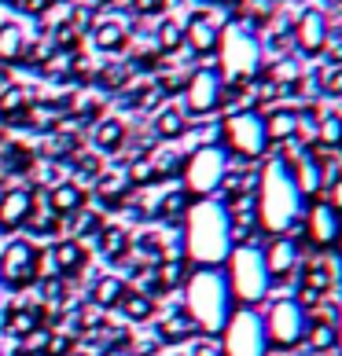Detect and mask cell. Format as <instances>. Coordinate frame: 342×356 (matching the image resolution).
I'll return each mask as SVG.
<instances>
[{
    "mask_svg": "<svg viewBox=\"0 0 342 356\" xmlns=\"http://www.w3.org/2000/svg\"><path fill=\"white\" fill-rule=\"evenodd\" d=\"M37 323H41V309H11L4 316V331L8 334H19V338L33 334Z\"/></svg>",
    "mask_w": 342,
    "mask_h": 356,
    "instance_id": "4316f807",
    "label": "cell"
},
{
    "mask_svg": "<svg viewBox=\"0 0 342 356\" xmlns=\"http://www.w3.org/2000/svg\"><path fill=\"white\" fill-rule=\"evenodd\" d=\"M295 188H298V195H320V180H324V173H320V165L313 162V158L302 151V158H298V165H295Z\"/></svg>",
    "mask_w": 342,
    "mask_h": 356,
    "instance_id": "7402d4cb",
    "label": "cell"
},
{
    "mask_svg": "<svg viewBox=\"0 0 342 356\" xmlns=\"http://www.w3.org/2000/svg\"><path fill=\"white\" fill-rule=\"evenodd\" d=\"M48 257H52V265H56V272H67V275H74L77 268L85 265V254H81V246H77L74 239H63V243H56Z\"/></svg>",
    "mask_w": 342,
    "mask_h": 356,
    "instance_id": "cb8c5ba5",
    "label": "cell"
},
{
    "mask_svg": "<svg viewBox=\"0 0 342 356\" xmlns=\"http://www.w3.org/2000/svg\"><path fill=\"white\" fill-rule=\"evenodd\" d=\"M15 4H19V8L26 11V15H45L52 0H15Z\"/></svg>",
    "mask_w": 342,
    "mask_h": 356,
    "instance_id": "60d3db41",
    "label": "cell"
},
{
    "mask_svg": "<svg viewBox=\"0 0 342 356\" xmlns=\"http://www.w3.org/2000/svg\"><path fill=\"white\" fill-rule=\"evenodd\" d=\"M228 173V154L214 147V143H203L199 151H192V158L184 162V191L188 195H210L214 188H221V180Z\"/></svg>",
    "mask_w": 342,
    "mask_h": 356,
    "instance_id": "277c9868",
    "label": "cell"
},
{
    "mask_svg": "<svg viewBox=\"0 0 342 356\" xmlns=\"http://www.w3.org/2000/svg\"><path fill=\"white\" fill-rule=\"evenodd\" d=\"M122 298H125V283L118 280V275H103V280L92 286V301H96L100 309H111V305H118Z\"/></svg>",
    "mask_w": 342,
    "mask_h": 356,
    "instance_id": "83f0119b",
    "label": "cell"
},
{
    "mask_svg": "<svg viewBox=\"0 0 342 356\" xmlns=\"http://www.w3.org/2000/svg\"><path fill=\"white\" fill-rule=\"evenodd\" d=\"M192 331H195V323H192V316L184 312V309H177V312H166L162 320H159V334H162L166 341H177V338L192 334Z\"/></svg>",
    "mask_w": 342,
    "mask_h": 356,
    "instance_id": "f1b7e54d",
    "label": "cell"
},
{
    "mask_svg": "<svg viewBox=\"0 0 342 356\" xmlns=\"http://www.w3.org/2000/svg\"><path fill=\"white\" fill-rule=\"evenodd\" d=\"M92 136H96L100 151H118V147H122V140H125V125L118 122V118H103Z\"/></svg>",
    "mask_w": 342,
    "mask_h": 356,
    "instance_id": "f546056e",
    "label": "cell"
},
{
    "mask_svg": "<svg viewBox=\"0 0 342 356\" xmlns=\"http://www.w3.org/2000/svg\"><path fill=\"white\" fill-rule=\"evenodd\" d=\"M309 239L317 246H332L342 239V217L339 209H332L327 202H317L309 209Z\"/></svg>",
    "mask_w": 342,
    "mask_h": 356,
    "instance_id": "4fadbf2b",
    "label": "cell"
},
{
    "mask_svg": "<svg viewBox=\"0 0 342 356\" xmlns=\"http://www.w3.org/2000/svg\"><path fill=\"white\" fill-rule=\"evenodd\" d=\"M221 92H225V77L214 67L192 70L188 85H184V114H210L221 107Z\"/></svg>",
    "mask_w": 342,
    "mask_h": 356,
    "instance_id": "9c48e42d",
    "label": "cell"
},
{
    "mask_svg": "<svg viewBox=\"0 0 342 356\" xmlns=\"http://www.w3.org/2000/svg\"><path fill=\"white\" fill-rule=\"evenodd\" d=\"M192 356H225V349H221V341H214V338H203L199 346H195V353Z\"/></svg>",
    "mask_w": 342,
    "mask_h": 356,
    "instance_id": "ab89813d",
    "label": "cell"
},
{
    "mask_svg": "<svg viewBox=\"0 0 342 356\" xmlns=\"http://www.w3.org/2000/svg\"><path fill=\"white\" fill-rule=\"evenodd\" d=\"M155 48L166 51V56H173V51L184 48V22L180 19H162L155 26Z\"/></svg>",
    "mask_w": 342,
    "mask_h": 356,
    "instance_id": "d4e9b609",
    "label": "cell"
},
{
    "mask_svg": "<svg viewBox=\"0 0 342 356\" xmlns=\"http://www.w3.org/2000/svg\"><path fill=\"white\" fill-rule=\"evenodd\" d=\"M19 356H45V353H30V349H22Z\"/></svg>",
    "mask_w": 342,
    "mask_h": 356,
    "instance_id": "f6af8a7d",
    "label": "cell"
},
{
    "mask_svg": "<svg viewBox=\"0 0 342 356\" xmlns=\"http://www.w3.org/2000/svg\"><path fill=\"white\" fill-rule=\"evenodd\" d=\"M332 286V275H327L324 261H309L306 272H302V283H298V305H317V301L327 294Z\"/></svg>",
    "mask_w": 342,
    "mask_h": 356,
    "instance_id": "e0dca14e",
    "label": "cell"
},
{
    "mask_svg": "<svg viewBox=\"0 0 342 356\" xmlns=\"http://www.w3.org/2000/svg\"><path fill=\"white\" fill-rule=\"evenodd\" d=\"M317 143L339 147L342 143V114H320L317 118Z\"/></svg>",
    "mask_w": 342,
    "mask_h": 356,
    "instance_id": "4dcf8cb0",
    "label": "cell"
},
{
    "mask_svg": "<svg viewBox=\"0 0 342 356\" xmlns=\"http://www.w3.org/2000/svg\"><path fill=\"white\" fill-rule=\"evenodd\" d=\"M88 37H92V44H96L100 51H118V48H125V41H129V22L114 19V15L96 19L92 30H88Z\"/></svg>",
    "mask_w": 342,
    "mask_h": 356,
    "instance_id": "2e32d148",
    "label": "cell"
},
{
    "mask_svg": "<svg viewBox=\"0 0 342 356\" xmlns=\"http://www.w3.org/2000/svg\"><path fill=\"white\" fill-rule=\"evenodd\" d=\"M184 129H188V114H184L180 107H162L159 114H155V133H159L162 140L184 136Z\"/></svg>",
    "mask_w": 342,
    "mask_h": 356,
    "instance_id": "484cf974",
    "label": "cell"
},
{
    "mask_svg": "<svg viewBox=\"0 0 342 356\" xmlns=\"http://www.w3.org/2000/svg\"><path fill=\"white\" fill-rule=\"evenodd\" d=\"M335 341H339V331H335V323H327V320H320V323L309 331V346H313V349H320V353H324V349H332Z\"/></svg>",
    "mask_w": 342,
    "mask_h": 356,
    "instance_id": "d590c367",
    "label": "cell"
},
{
    "mask_svg": "<svg viewBox=\"0 0 342 356\" xmlns=\"http://www.w3.org/2000/svg\"><path fill=\"white\" fill-rule=\"evenodd\" d=\"M225 15H214V11H195L184 22V44H188L195 56H210L217 48V37L225 30Z\"/></svg>",
    "mask_w": 342,
    "mask_h": 356,
    "instance_id": "8fae6325",
    "label": "cell"
},
{
    "mask_svg": "<svg viewBox=\"0 0 342 356\" xmlns=\"http://www.w3.org/2000/svg\"><path fill=\"white\" fill-rule=\"evenodd\" d=\"M225 140H228V147L240 154V158H258V154H265V122H261V114L258 111H235L225 118Z\"/></svg>",
    "mask_w": 342,
    "mask_h": 356,
    "instance_id": "8992f818",
    "label": "cell"
},
{
    "mask_svg": "<svg viewBox=\"0 0 342 356\" xmlns=\"http://www.w3.org/2000/svg\"><path fill=\"white\" fill-rule=\"evenodd\" d=\"M298 77H302V67H298L295 59H276V67L269 70V81L272 85H295Z\"/></svg>",
    "mask_w": 342,
    "mask_h": 356,
    "instance_id": "e575fe53",
    "label": "cell"
},
{
    "mask_svg": "<svg viewBox=\"0 0 342 356\" xmlns=\"http://www.w3.org/2000/svg\"><path fill=\"white\" fill-rule=\"evenodd\" d=\"M320 92H327V96H342V67H332L320 74Z\"/></svg>",
    "mask_w": 342,
    "mask_h": 356,
    "instance_id": "74e56055",
    "label": "cell"
},
{
    "mask_svg": "<svg viewBox=\"0 0 342 356\" xmlns=\"http://www.w3.org/2000/svg\"><path fill=\"white\" fill-rule=\"evenodd\" d=\"M332 209H342V177L339 180H332V202H327Z\"/></svg>",
    "mask_w": 342,
    "mask_h": 356,
    "instance_id": "7bdbcfd3",
    "label": "cell"
},
{
    "mask_svg": "<svg viewBox=\"0 0 342 356\" xmlns=\"http://www.w3.org/2000/svg\"><path fill=\"white\" fill-rule=\"evenodd\" d=\"M258 224L269 235H287V232H302V202H298V188L287 162L276 158L261 173V199H258Z\"/></svg>",
    "mask_w": 342,
    "mask_h": 356,
    "instance_id": "6da1fadb",
    "label": "cell"
},
{
    "mask_svg": "<svg viewBox=\"0 0 342 356\" xmlns=\"http://www.w3.org/2000/svg\"><path fill=\"white\" fill-rule=\"evenodd\" d=\"M225 217H228V232L251 235L258 228V195H232L225 206Z\"/></svg>",
    "mask_w": 342,
    "mask_h": 356,
    "instance_id": "9a60e30c",
    "label": "cell"
},
{
    "mask_svg": "<svg viewBox=\"0 0 342 356\" xmlns=\"http://www.w3.org/2000/svg\"><path fill=\"white\" fill-rule=\"evenodd\" d=\"M228 301H232L228 283L221 280L217 272L203 268V272H195L192 283H188V309L184 312H188L192 323L203 327V331H221V327L228 323V316H232Z\"/></svg>",
    "mask_w": 342,
    "mask_h": 356,
    "instance_id": "7a4b0ae2",
    "label": "cell"
},
{
    "mask_svg": "<svg viewBox=\"0 0 342 356\" xmlns=\"http://www.w3.org/2000/svg\"><path fill=\"white\" fill-rule=\"evenodd\" d=\"M261 327H265V341H272L276 349H295L302 341V334H306V316H302L298 301L283 298L269 309V320Z\"/></svg>",
    "mask_w": 342,
    "mask_h": 356,
    "instance_id": "ba28073f",
    "label": "cell"
},
{
    "mask_svg": "<svg viewBox=\"0 0 342 356\" xmlns=\"http://www.w3.org/2000/svg\"><path fill=\"white\" fill-rule=\"evenodd\" d=\"M118 305H122L125 309V316H129V320H148V316H155V305H151V298L148 294H140V290H137V294H129V290H125V298L122 301H118Z\"/></svg>",
    "mask_w": 342,
    "mask_h": 356,
    "instance_id": "1f68e13d",
    "label": "cell"
},
{
    "mask_svg": "<svg viewBox=\"0 0 342 356\" xmlns=\"http://www.w3.org/2000/svg\"><path fill=\"white\" fill-rule=\"evenodd\" d=\"M81 206L85 202H81V188H77V184H56L48 195V209L56 217H74Z\"/></svg>",
    "mask_w": 342,
    "mask_h": 356,
    "instance_id": "ffe728a7",
    "label": "cell"
},
{
    "mask_svg": "<svg viewBox=\"0 0 342 356\" xmlns=\"http://www.w3.org/2000/svg\"><path fill=\"white\" fill-rule=\"evenodd\" d=\"M26 56V30L19 22H0V63H22Z\"/></svg>",
    "mask_w": 342,
    "mask_h": 356,
    "instance_id": "d6986e66",
    "label": "cell"
},
{
    "mask_svg": "<svg viewBox=\"0 0 342 356\" xmlns=\"http://www.w3.org/2000/svg\"><path fill=\"white\" fill-rule=\"evenodd\" d=\"M261 261H265V272L269 275H287V272L298 265V243L291 239V235H272V243L265 246Z\"/></svg>",
    "mask_w": 342,
    "mask_h": 356,
    "instance_id": "5bb4252c",
    "label": "cell"
},
{
    "mask_svg": "<svg viewBox=\"0 0 342 356\" xmlns=\"http://www.w3.org/2000/svg\"><path fill=\"white\" fill-rule=\"evenodd\" d=\"M125 180H133V184H140V188H143V184H155V180H159V173H155V165L148 162V158H140V162L129 165Z\"/></svg>",
    "mask_w": 342,
    "mask_h": 356,
    "instance_id": "8d00e7d4",
    "label": "cell"
},
{
    "mask_svg": "<svg viewBox=\"0 0 342 356\" xmlns=\"http://www.w3.org/2000/svg\"><path fill=\"white\" fill-rule=\"evenodd\" d=\"M133 11L137 15H151V11H162L159 0H133Z\"/></svg>",
    "mask_w": 342,
    "mask_h": 356,
    "instance_id": "b9f144b4",
    "label": "cell"
},
{
    "mask_svg": "<svg viewBox=\"0 0 342 356\" xmlns=\"http://www.w3.org/2000/svg\"><path fill=\"white\" fill-rule=\"evenodd\" d=\"M339 147H342V143H339Z\"/></svg>",
    "mask_w": 342,
    "mask_h": 356,
    "instance_id": "bcb514c9",
    "label": "cell"
},
{
    "mask_svg": "<svg viewBox=\"0 0 342 356\" xmlns=\"http://www.w3.org/2000/svg\"><path fill=\"white\" fill-rule=\"evenodd\" d=\"M225 356H265V327L258 312H235L225 323Z\"/></svg>",
    "mask_w": 342,
    "mask_h": 356,
    "instance_id": "52a82bcc",
    "label": "cell"
},
{
    "mask_svg": "<svg viewBox=\"0 0 342 356\" xmlns=\"http://www.w3.org/2000/svg\"><path fill=\"white\" fill-rule=\"evenodd\" d=\"M217 48H221V77L254 81V74L261 70V44L247 26L228 22L217 37Z\"/></svg>",
    "mask_w": 342,
    "mask_h": 356,
    "instance_id": "3957f363",
    "label": "cell"
},
{
    "mask_svg": "<svg viewBox=\"0 0 342 356\" xmlns=\"http://www.w3.org/2000/svg\"><path fill=\"white\" fill-rule=\"evenodd\" d=\"M122 81H129V67H107V70H100V85L103 88H118Z\"/></svg>",
    "mask_w": 342,
    "mask_h": 356,
    "instance_id": "f35d334b",
    "label": "cell"
},
{
    "mask_svg": "<svg viewBox=\"0 0 342 356\" xmlns=\"http://www.w3.org/2000/svg\"><path fill=\"white\" fill-rule=\"evenodd\" d=\"M125 228H103V239H100V246H103V257H111V261H118L122 257V250H125Z\"/></svg>",
    "mask_w": 342,
    "mask_h": 356,
    "instance_id": "d6a6232c",
    "label": "cell"
},
{
    "mask_svg": "<svg viewBox=\"0 0 342 356\" xmlns=\"http://www.w3.org/2000/svg\"><path fill=\"white\" fill-rule=\"evenodd\" d=\"M265 136L269 140H276V143H287L295 136V129H298V111H287V107H280V111H269L265 118Z\"/></svg>",
    "mask_w": 342,
    "mask_h": 356,
    "instance_id": "44dd1931",
    "label": "cell"
},
{
    "mask_svg": "<svg viewBox=\"0 0 342 356\" xmlns=\"http://www.w3.org/2000/svg\"><path fill=\"white\" fill-rule=\"evenodd\" d=\"M26 107H30V92H26L22 85H8V88H0V118L11 125V122H19V118L26 114Z\"/></svg>",
    "mask_w": 342,
    "mask_h": 356,
    "instance_id": "603a6c76",
    "label": "cell"
},
{
    "mask_svg": "<svg viewBox=\"0 0 342 356\" xmlns=\"http://www.w3.org/2000/svg\"><path fill=\"white\" fill-rule=\"evenodd\" d=\"M188 199H192L188 191H169V195L159 199V209H155V213L159 217H180L184 209H188Z\"/></svg>",
    "mask_w": 342,
    "mask_h": 356,
    "instance_id": "836d02e7",
    "label": "cell"
},
{
    "mask_svg": "<svg viewBox=\"0 0 342 356\" xmlns=\"http://www.w3.org/2000/svg\"><path fill=\"white\" fill-rule=\"evenodd\" d=\"M111 4H118V0H92V8H111Z\"/></svg>",
    "mask_w": 342,
    "mask_h": 356,
    "instance_id": "ee69618b",
    "label": "cell"
},
{
    "mask_svg": "<svg viewBox=\"0 0 342 356\" xmlns=\"http://www.w3.org/2000/svg\"><path fill=\"white\" fill-rule=\"evenodd\" d=\"M295 44L306 51V56H320V51L327 48V19H324V11L306 8L295 19Z\"/></svg>",
    "mask_w": 342,
    "mask_h": 356,
    "instance_id": "7c38bea8",
    "label": "cell"
},
{
    "mask_svg": "<svg viewBox=\"0 0 342 356\" xmlns=\"http://www.w3.org/2000/svg\"><path fill=\"white\" fill-rule=\"evenodd\" d=\"M30 209H33V199H30V191H8V195H0V228H19V224L30 217Z\"/></svg>",
    "mask_w": 342,
    "mask_h": 356,
    "instance_id": "ac0fdd59",
    "label": "cell"
},
{
    "mask_svg": "<svg viewBox=\"0 0 342 356\" xmlns=\"http://www.w3.org/2000/svg\"><path fill=\"white\" fill-rule=\"evenodd\" d=\"M265 286H269V272H265L261 254L251 246H240L232 254V290L228 294H235L247 305H254V301L265 298Z\"/></svg>",
    "mask_w": 342,
    "mask_h": 356,
    "instance_id": "5b68a950",
    "label": "cell"
},
{
    "mask_svg": "<svg viewBox=\"0 0 342 356\" xmlns=\"http://www.w3.org/2000/svg\"><path fill=\"white\" fill-rule=\"evenodd\" d=\"M0 280L8 286H26L37 280V254L26 239H15L4 246V254H0Z\"/></svg>",
    "mask_w": 342,
    "mask_h": 356,
    "instance_id": "30bf717a",
    "label": "cell"
}]
</instances>
